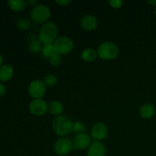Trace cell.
I'll return each instance as SVG.
<instances>
[{"label":"cell","mask_w":156,"mask_h":156,"mask_svg":"<svg viewBox=\"0 0 156 156\" xmlns=\"http://www.w3.org/2000/svg\"><path fill=\"white\" fill-rule=\"evenodd\" d=\"M58 27L55 23L47 21L42 24L39 30L38 38L41 43L44 45L53 44L57 39Z\"/></svg>","instance_id":"1"},{"label":"cell","mask_w":156,"mask_h":156,"mask_svg":"<svg viewBox=\"0 0 156 156\" xmlns=\"http://www.w3.org/2000/svg\"><path fill=\"white\" fill-rule=\"evenodd\" d=\"M52 128L56 135L60 137H66L73 132V123L68 117L61 115L53 119Z\"/></svg>","instance_id":"2"},{"label":"cell","mask_w":156,"mask_h":156,"mask_svg":"<svg viewBox=\"0 0 156 156\" xmlns=\"http://www.w3.org/2000/svg\"><path fill=\"white\" fill-rule=\"evenodd\" d=\"M119 49L118 47L110 41H105L101 43L98 49V54L101 59L105 60L114 59L118 56Z\"/></svg>","instance_id":"3"},{"label":"cell","mask_w":156,"mask_h":156,"mask_svg":"<svg viewBox=\"0 0 156 156\" xmlns=\"http://www.w3.org/2000/svg\"><path fill=\"white\" fill-rule=\"evenodd\" d=\"M51 12L50 9L45 5H37L36 7L33 8L30 12V18L35 24L47 22L50 18Z\"/></svg>","instance_id":"4"},{"label":"cell","mask_w":156,"mask_h":156,"mask_svg":"<svg viewBox=\"0 0 156 156\" xmlns=\"http://www.w3.org/2000/svg\"><path fill=\"white\" fill-rule=\"evenodd\" d=\"M56 53L60 55L68 54L74 47V42L70 37L62 36L57 38L53 44Z\"/></svg>","instance_id":"5"},{"label":"cell","mask_w":156,"mask_h":156,"mask_svg":"<svg viewBox=\"0 0 156 156\" xmlns=\"http://www.w3.org/2000/svg\"><path fill=\"white\" fill-rule=\"evenodd\" d=\"M73 146V143L71 140L66 137H61L55 142L53 145V150L55 153L59 156H65L72 152Z\"/></svg>","instance_id":"6"},{"label":"cell","mask_w":156,"mask_h":156,"mask_svg":"<svg viewBox=\"0 0 156 156\" xmlns=\"http://www.w3.org/2000/svg\"><path fill=\"white\" fill-rule=\"evenodd\" d=\"M47 86L39 79L32 81L28 86V92L33 99H41L45 94Z\"/></svg>","instance_id":"7"},{"label":"cell","mask_w":156,"mask_h":156,"mask_svg":"<svg viewBox=\"0 0 156 156\" xmlns=\"http://www.w3.org/2000/svg\"><path fill=\"white\" fill-rule=\"evenodd\" d=\"M29 110L33 115L41 117L44 115L48 111V105L42 98L34 99L29 105Z\"/></svg>","instance_id":"8"},{"label":"cell","mask_w":156,"mask_h":156,"mask_svg":"<svg viewBox=\"0 0 156 156\" xmlns=\"http://www.w3.org/2000/svg\"><path fill=\"white\" fill-rule=\"evenodd\" d=\"M108 134V126L102 122H98L93 125L91 130V136L95 141L105 140Z\"/></svg>","instance_id":"9"},{"label":"cell","mask_w":156,"mask_h":156,"mask_svg":"<svg viewBox=\"0 0 156 156\" xmlns=\"http://www.w3.org/2000/svg\"><path fill=\"white\" fill-rule=\"evenodd\" d=\"M91 144V139L90 136L86 133L77 134L73 140V146L79 150H84L88 149Z\"/></svg>","instance_id":"10"},{"label":"cell","mask_w":156,"mask_h":156,"mask_svg":"<svg viewBox=\"0 0 156 156\" xmlns=\"http://www.w3.org/2000/svg\"><path fill=\"white\" fill-rule=\"evenodd\" d=\"M106 146L100 141L91 143L87 152V156H106Z\"/></svg>","instance_id":"11"},{"label":"cell","mask_w":156,"mask_h":156,"mask_svg":"<svg viewBox=\"0 0 156 156\" xmlns=\"http://www.w3.org/2000/svg\"><path fill=\"white\" fill-rule=\"evenodd\" d=\"M81 26L87 31H91L94 30L98 26V19L92 15H86L81 19Z\"/></svg>","instance_id":"12"},{"label":"cell","mask_w":156,"mask_h":156,"mask_svg":"<svg viewBox=\"0 0 156 156\" xmlns=\"http://www.w3.org/2000/svg\"><path fill=\"white\" fill-rule=\"evenodd\" d=\"M27 43L28 50L31 53H36L42 50V44L35 35H29L27 38Z\"/></svg>","instance_id":"13"},{"label":"cell","mask_w":156,"mask_h":156,"mask_svg":"<svg viewBox=\"0 0 156 156\" xmlns=\"http://www.w3.org/2000/svg\"><path fill=\"white\" fill-rule=\"evenodd\" d=\"M14 76L13 67L10 65H3L0 68V81L8 82Z\"/></svg>","instance_id":"14"},{"label":"cell","mask_w":156,"mask_h":156,"mask_svg":"<svg viewBox=\"0 0 156 156\" xmlns=\"http://www.w3.org/2000/svg\"><path fill=\"white\" fill-rule=\"evenodd\" d=\"M155 113V108L152 104H145L140 108V114L143 118L149 119L152 118Z\"/></svg>","instance_id":"15"},{"label":"cell","mask_w":156,"mask_h":156,"mask_svg":"<svg viewBox=\"0 0 156 156\" xmlns=\"http://www.w3.org/2000/svg\"><path fill=\"white\" fill-rule=\"evenodd\" d=\"M48 111L52 115L59 117L63 112V106L62 103L58 101H51L48 105Z\"/></svg>","instance_id":"16"},{"label":"cell","mask_w":156,"mask_h":156,"mask_svg":"<svg viewBox=\"0 0 156 156\" xmlns=\"http://www.w3.org/2000/svg\"><path fill=\"white\" fill-rule=\"evenodd\" d=\"M98 56V52L95 50L91 48H87L85 50H84L82 52V54H81V57L83 59L84 61L88 62H93V61L97 59Z\"/></svg>","instance_id":"17"},{"label":"cell","mask_w":156,"mask_h":156,"mask_svg":"<svg viewBox=\"0 0 156 156\" xmlns=\"http://www.w3.org/2000/svg\"><path fill=\"white\" fill-rule=\"evenodd\" d=\"M8 5L12 10L15 12H21L25 9L27 3L24 0H9Z\"/></svg>","instance_id":"18"},{"label":"cell","mask_w":156,"mask_h":156,"mask_svg":"<svg viewBox=\"0 0 156 156\" xmlns=\"http://www.w3.org/2000/svg\"><path fill=\"white\" fill-rule=\"evenodd\" d=\"M16 26L18 29L21 30H26L31 26V21L27 18H21L17 21Z\"/></svg>","instance_id":"19"},{"label":"cell","mask_w":156,"mask_h":156,"mask_svg":"<svg viewBox=\"0 0 156 156\" xmlns=\"http://www.w3.org/2000/svg\"><path fill=\"white\" fill-rule=\"evenodd\" d=\"M56 53L54 49V46L53 44H50V45H44L42 47V50H41V55H42L43 57L46 58V59H48L52 56L53 54Z\"/></svg>","instance_id":"20"},{"label":"cell","mask_w":156,"mask_h":156,"mask_svg":"<svg viewBox=\"0 0 156 156\" xmlns=\"http://www.w3.org/2000/svg\"><path fill=\"white\" fill-rule=\"evenodd\" d=\"M58 79L56 76L53 74L47 75L45 78H44V84L47 87H53L57 83Z\"/></svg>","instance_id":"21"},{"label":"cell","mask_w":156,"mask_h":156,"mask_svg":"<svg viewBox=\"0 0 156 156\" xmlns=\"http://www.w3.org/2000/svg\"><path fill=\"white\" fill-rule=\"evenodd\" d=\"M49 62L53 66H58L62 62V56L59 53H55L49 58Z\"/></svg>","instance_id":"22"},{"label":"cell","mask_w":156,"mask_h":156,"mask_svg":"<svg viewBox=\"0 0 156 156\" xmlns=\"http://www.w3.org/2000/svg\"><path fill=\"white\" fill-rule=\"evenodd\" d=\"M86 129L85 126L82 123V122H76L73 123V131L76 134H81L84 133Z\"/></svg>","instance_id":"23"},{"label":"cell","mask_w":156,"mask_h":156,"mask_svg":"<svg viewBox=\"0 0 156 156\" xmlns=\"http://www.w3.org/2000/svg\"><path fill=\"white\" fill-rule=\"evenodd\" d=\"M108 3L114 9H120L123 5V1L121 0H110Z\"/></svg>","instance_id":"24"},{"label":"cell","mask_w":156,"mask_h":156,"mask_svg":"<svg viewBox=\"0 0 156 156\" xmlns=\"http://www.w3.org/2000/svg\"><path fill=\"white\" fill-rule=\"evenodd\" d=\"M56 2L61 6H66L71 2V1H69V0H60V1H59V0H57Z\"/></svg>","instance_id":"25"},{"label":"cell","mask_w":156,"mask_h":156,"mask_svg":"<svg viewBox=\"0 0 156 156\" xmlns=\"http://www.w3.org/2000/svg\"><path fill=\"white\" fill-rule=\"evenodd\" d=\"M6 92V88L2 83H0V97L4 95Z\"/></svg>","instance_id":"26"},{"label":"cell","mask_w":156,"mask_h":156,"mask_svg":"<svg viewBox=\"0 0 156 156\" xmlns=\"http://www.w3.org/2000/svg\"><path fill=\"white\" fill-rule=\"evenodd\" d=\"M26 3H27L28 5L31 6V7L34 8L36 7L37 5V1H36V0H27V2H26Z\"/></svg>","instance_id":"27"},{"label":"cell","mask_w":156,"mask_h":156,"mask_svg":"<svg viewBox=\"0 0 156 156\" xmlns=\"http://www.w3.org/2000/svg\"><path fill=\"white\" fill-rule=\"evenodd\" d=\"M146 3L156 6V0H152V1H146Z\"/></svg>","instance_id":"28"},{"label":"cell","mask_w":156,"mask_h":156,"mask_svg":"<svg viewBox=\"0 0 156 156\" xmlns=\"http://www.w3.org/2000/svg\"><path fill=\"white\" fill-rule=\"evenodd\" d=\"M2 62H3V58H2V55H1V53H0V68H1L2 66Z\"/></svg>","instance_id":"29"},{"label":"cell","mask_w":156,"mask_h":156,"mask_svg":"<svg viewBox=\"0 0 156 156\" xmlns=\"http://www.w3.org/2000/svg\"><path fill=\"white\" fill-rule=\"evenodd\" d=\"M155 15H156V6L155 7Z\"/></svg>","instance_id":"30"}]
</instances>
